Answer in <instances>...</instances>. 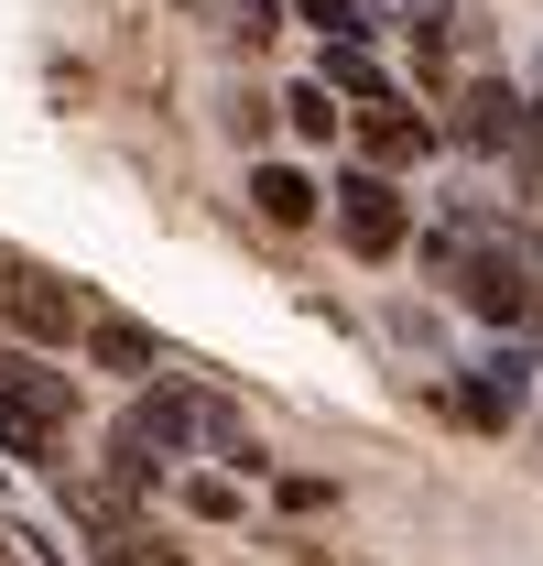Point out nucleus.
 <instances>
[{"label":"nucleus","instance_id":"f257e3e1","mask_svg":"<svg viewBox=\"0 0 543 566\" xmlns=\"http://www.w3.org/2000/svg\"><path fill=\"white\" fill-rule=\"evenodd\" d=\"M196 424H206L196 392H141L131 415H120V458H109V480H120V491H141L163 458H185V436H196Z\"/></svg>","mask_w":543,"mask_h":566},{"label":"nucleus","instance_id":"f03ea898","mask_svg":"<svg viewBox=\"0 0 543 566\" xmlns=\"http://www.w3.org/2000/svg\"><path fill=\"white\" fill-rule=\"evenodd\" d=\"M338 229H348V251H359V262H392V251L413 240L403 186H392V175H338Z\"/></svg>","mask_w":543,"mask_h":566},{"label":"nucleus","instance_id":"7ed1b4c3","mask_svg":"<svg viewBox=\"0 0 543 566\" xmlns=\"http://www.w3.org/2000/svg\"><path fill=\"white\" fill-rule=\"evenodd\" d=\"M457 294H468V316H489V327H522L533 316V262L522 251H457Z\"/></svg>","mask_w":543,"mask_h":566},{"label":"nucleus","instance_id":"20e7f679","mask_svg":"<svg viewBox=\"0 0 543 566\" xmlns=\"http://www.w3.org/2000/svg\"><path fill=\"white\" fill-rule=\"evenodd\" d=\"M0 415L33 424V436H66V424H76V381L44 370V359H0Z\"/></svg>","mask_w":543,"mask_h":566},{"label":"nucleus","instance_id":"39448f33","mask_svg":"<svg viewBox=\"0 0 543 566\" xmlns=\"http://www.w3.org/2000/svg\"><path fill=\"white\" fill-rule=\"evenodd\" d=\"M0 305H11V327H22L33 349H66V338H76V294L55 273H11V283H0Z\"/></svg>","mask_w":543,"mask_h":566},{"label":"nucleus","instance_id":"423d86ee","mask_svg":"<svg viewBox=\"0 0 543 566\" xmlns=\"http://www.w3.org/2000/svg\"><path fill=\"white\" fill-rule=\"evenodd\" d=\"M522 132H533V120H522V98H511L500 76H478L468 98H457V142H478V153H511Z\"/></svg>","mask_w":543,"mask_h":566},{"label":"nucleus","instance_id":"0eeeda50","mask_svg":"<svg viewBox=\"0 0 543 566\" xmlns=\"http://www.w3.org/2000/svg\"><path fill=\"white\" fill-rule=\"evenodd\" d=\"M251 208H262L272 229H305V218H316V175H294V164H262V175H251Z\"/></svg>","mask_w":543,"mask_h":566},{"label":"nucleus","instance_id":"6e6552de","mask_svg":"<svg viewBox=\"0 0 543 566\" xmlns=\"http://www.w3.org/2000/svg\"><path fill=\"white\" fill-rule=\"evenodd\" d=\"M359 142H370V164H424V120H413V109H381V98H370V109H359Z\"/></svg>","mask_w":543,"mask_h":566},{"label":"nucleus","instance_id":"1a4fd4ad","mask_svg":"<svg viewBox=\"0 0 543 566\" xmlns=\"http://www.w3.org/2000/svg\"><path fill=\"white\" fill-rule=\"evenodd\" d=\"M87 349H98V370H120V381H141V370H152V327H131V316H98V327H87Z\"/></svg>","mask_w":543,"mask_h":566},{"label":"nucleus","instance_id":"9d476101","mask_svg":"<svg viewBox=\"0 0 543 566\" xmlns=\"http://www.w3.org/2000/svg\"><path fill=\"white\" fill-rule=\"evenodd\" d=\"M511 403H522V359H489L468 392H457V415H468V424H511Z\"/></svg>","mask_w":543,"mask_h":566},{"label":"nucleus","instance_id":"9b49d317","mask_svg":"<svg viewBox=\"0 0 543 566\" xmlns=\"http://www.w3.org/2000/svg\"><path fill=\"white\" fill-rule=\"evenodd\" d=\"M283 120H294L305 142H338V87H294V98H283Z\"/></svg>","mask_w":543,"mask_h":566},{"label":"nucleus","instance_id":"f8f14e48","mask_svg":"<svg viewBox=\"0 0 543 566\" xmlns=\"http://www.w3.org/2000/svg\"><path fill=\"white\" fill-rule=\"evenodd\" d=\"M327 87H348V98H381V66H370V55H327Z\"/></svg>","mask_w":543,"mask_h":566},{"label":"nucleus","instance_id":"ddd939ff","mask_svg":"<svg viewBox=\"0 0 543 566\" xmlns=\"http://www.w3.org/2000/svg\"><path fill=\"white\" fill-rule=\"evenodd\" d=\"M185 512H206V523H228V512H239V491H228V480H185Z\"/></svg>","mask_w":543,"mask_h":566},{"label":"nucleus","instance_id":"4468645a","mask_svg":"<svg viewBox=\"0 0 543 566\" xmlns=\"http://www.w3.org/2000/svg\"><path fill=\"white\" fill-rule=\"evenodd\" d=\"M294 11H305V22H327V33H370V22H359L348 0H294Z\"/></svg>","mask_w":543,"mask_h":566},{"label":"nucleus","instance_id":"2eb2a0df","mask_svg":"<svg viewBox=\"0 0 543 566\" xmlns=\"http://www.w3.org/2000/svg\"><path fill=\"white\" fill-rule=\"evenodd\" d=\"M0 447L11 458H55V436H33V424H11V415H0Z\"/></svg>","mask_w":543,"mask_h":566},{"label":"nucleus","instance_id":"dca6fc26","mask_svg":"<svg viewBox=\"0 0 543 566\" xmlns=\"http://www.w3.org/2000/svg\"><path fill=\"white\" fill-rule=\"evenodd\" d=\"M533 316H543V273H533Z\"/></svg>","mask_w":543,"mask_h":566}]
</instances>
